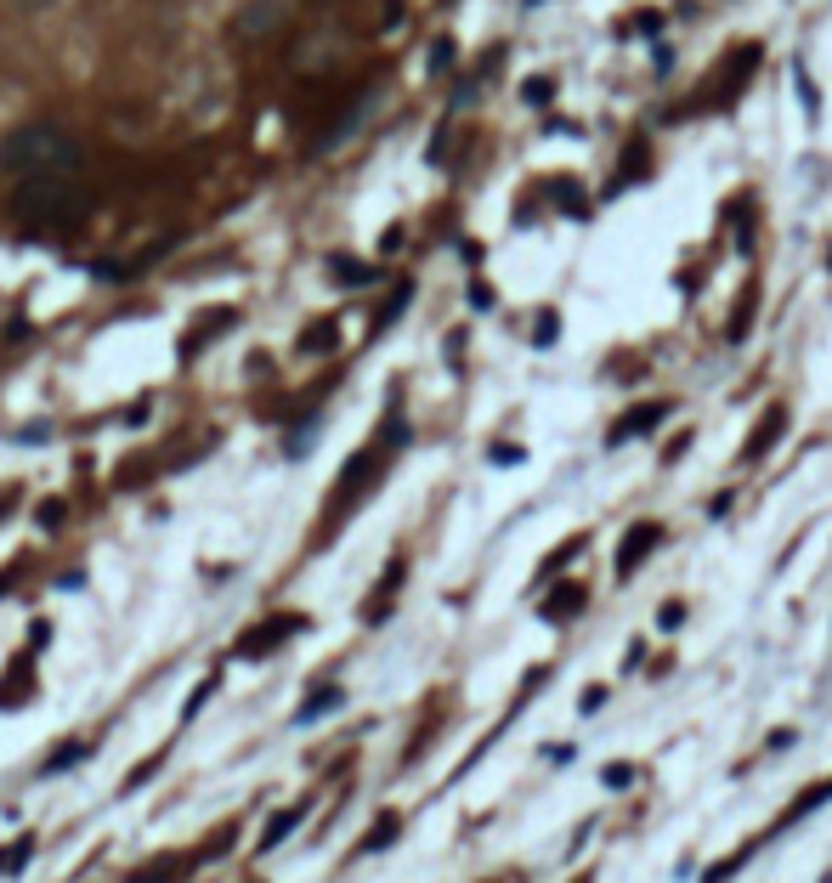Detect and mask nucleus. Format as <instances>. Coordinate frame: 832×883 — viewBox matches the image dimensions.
I'll return each mask as SVG.
<instances>
[{
	"instance_id": "9",
	"label": "nucleus",
	"mask_w": 832,
	"mask_h": 883,
	"mask_svg": "<svg viewBox=\"0 0 832 883\" xmlns=\"http://www.w3.org/2000/svg\"><path fill=\"white\" fill-rule=\"evenodd\" d=\"M578 606H583V589L572 583V589H561V595L544 606V617H555V623H561V617H566V612H578Z\"/></svg>"
},
{
	"instance_id": "13",
	"label": "nucleus",
	"mask_w": 832,
	"mask_h": 883,
	"mask_svg": "<svg viewBox=\"0 0 832 883\" xmlns=\"http://www.w3.org/2000/svg\"><path fill=\"white\" fill-rule=\"evenodd\" d=\"M29 850H34V839H18V850H12V855H0V872H18V866L29 861Z\"/></svg>"
},
{
	"instance_id": "17",
	"label": "nucleus",
	"mask_w": 832,
	"mask_h": 883,
	"mask_svg": "<svg viewBox=\"0 0 832 883\" xmlns=\"http://www.w3.org/2000/svg\"><path fill=\"white\" fill-rule=\"evenodd\" d=\"M18 12H45V7H58V0H12Z\"/></svg>"
},
{
	"instance_id": "16",
	"label": "nucleus",
	"mask_w": 832,
	"mask_h": 883,
	"mask_svg": "<svg viewBox=\"0 0 832 883\" xmlns=\"http://www.w3.org/2000/svg\"><path fill=\"white\" fill-rule=\"evenodd\" d=\"M334 278H346V283H368V267H357V261H334Z\"/></svg>"
},
{
	"instance_id": "14",
	"label": "nucleus",
	"mask_w": 832,
	"mask_h": 883,
	"mask_svg": "<svg viewBox=\"0 0 832 883\" xmlns=\"http://www.w3.org/2000/svg\"><path fill=\"white\" fill-rule=\"evenodd\" d=\"M521 96H527V103H550V96H555V80H532Z\"/></svg>"
},
{
	"instance_id": "2",
	"label": "nucleus",
	"mask_w": 832,
	"mask_h": 883,
	"mask_svg": "<svg viewBox=\"0 0 832 883\" xmlns=\"http://www.w3.org/2000/svg\"><path fill=\"white\" fill-rule=\"evenodd\" d=\"M12 210L34 232H74L91 210V193L80 187V176H23L12 193Z\"/></svg>"
},
{
	"instance_id": "7",
	"label": "nucleus",
	"mask_w": 832,
	"mask_h": 883,
	"mask_svg": "<svg viewBox=\"0 0 832 883\" xmlns=\"http://www.w3.org/2000/svg\"><path fill=\"white\" fill-rule=\"evenodd\" d=\"M781 425H788V408H770V414H765V425H759V436L748 442V454H742V459H765V454L776 448V436H781Z\"/></svg>"
},
{
	"instance_id": "10",
	"label": "nucleus",
	"mask_w": 832,
	"mask_h": 883,
	"mask_svg": "<svg viewBox=\"0 0 832 883\" xmlns=\"http://www.w3.org/2000/svg\"><path fill=\"white\" fill-rule=\"evenodd\" d=\"M334 708H340V692H318V697L301 708V725H312L318 714H334Z\"/></svg>"
},
{
	"instance_id": "11",
	"label": "nucleus",
	"mask_w": 832,
	"mask_h": 883,
	"mask_svg": "<svg viewBox=\"0 0 832 883\" xmlns=\"http://www.w3.org/2000/svg\"><path fill=\"white\" fill-rule=\"evenodd\" d=\"M555 329H561V318L544 312V318H538V329H532V340H538V346H555Z\"/></svg>"
},
{
	"instance_id": "8",
	"label": "nucleus",
	"mask_w": 832,
	"mask_h": 883,
	"mask_svg": "<svg viewBox=\"0 0 832 883\" xmlns=\"http://www.w3.org/2000/svg\"><path fill=\"white\" fill-rule=\"evenodd\" d=\"M301 816H306V804H289V810H283V816H272V821H267V839H261V844H267V850H272V844H278V839H289V827H295V821H301Z\"/></svg>"
},
{
	"instance_id": "3",
	"label": "nucleus",
	"mask_w": 832,
	"mask_h": 883,
	"mask_svg": "<svg viewBox=\"0 0 832 883\" xmlns=\"http://www.w3.org/2000/svg\"><path fill=\"white\" fill-rule=\"evenodd\" d=\"M283 18H289V0H243V7L227 18V29L243 45H261V40H272L283 29Z\"/></svg>"
},
{
	"instance_id": "1",
	"label": "nucleus",
	"mask_w": 832,
	"mask_h": 883,
	"mask_svg": "<svg viewBox=\"0 0 832 883\" xmlns=\"http://www.w3.org/2000/svg\"><path fill=\"white\" fill-rule=\"evenodd\" d=\"M80 165H85L80 136H69L52 120H29V125L0 136V170L12 181H23V176H80Z\"/></svg>"
},
{
	"instance_id": "4",
	"label": "nucleus",
	"mask_w": 832,
	"mask_h": 883,
	"mask_svg": "<svg viewBox=\"0 0 832 883\" xmlns=\"http://www.w3.org/2000/svg\"><path fill=\"white\" fill-rule=\"evenodd\" d=\"M657 544H663V527H657V521H634V527H628V538H623V550H617V578H628V572L641 567Z\"/></svg>"
},
{
	"instance_id": "5",
	"label": "nucleus",
	"mask_w": 832,
	"mask_h": 883,
	"mask_svg": "<svg viewBox=\"0 0 832 883\" xmlns=\"http://www.w3.org/2000/svg\"><path fill=\"white\" fill-rule=\"evenodd\" d=\"M663 419H668V403H634V408H628V414H623V419L612 425V436H606V442L617 448V442H634V436H646V430H652V425H663Z\"/></svg>"
},
{
	"instance_id": "6",
	"label": "nucleus",
	"mask_w": 832,
	"mask_h": 883,
	"mask_svg": "<svg viewBox=\"0 0 832 883\" xmlns=\"http://www.w3.org/2000/svg\"><path fill=\"white\" fill-rule=\"evenodd\" d=\"M301 629V617H272V623H261L256 634H243L238 641V657H261L267 646H278V641H289V634Z\"/></svg>"
},
{
	"instance_id": "12",
	"label": "nucleus",
	"mask_w": 832,
	"mask_h": 883,
	"mask_svg": "<svg viewBox=\"0 0 832 883\" xmlns=\"http://www.w3.org/2000/svg\"><path fill=\"white\" fill-rule=\"evenodd\" d=\"M748 318H753V294H742L737 318H730V340H742V334H748Z\"/></svg>"
},
{
	"instance_id": "15",
	"label": "nucleus",
	"mask_w": 832,
	"mask_h": 883,
	"mask_svg": "<svg viewBox=\"0 0 832 883\" xmlns=\"http://www.w3.org/2000/svg\"><path fill=\"white\" fill-rule=\"evenodd\" d=\"M391 839H397V816H385V821L374 827V839H368V850H379V844H391Z\"/></svg>"
}]
</instances>
